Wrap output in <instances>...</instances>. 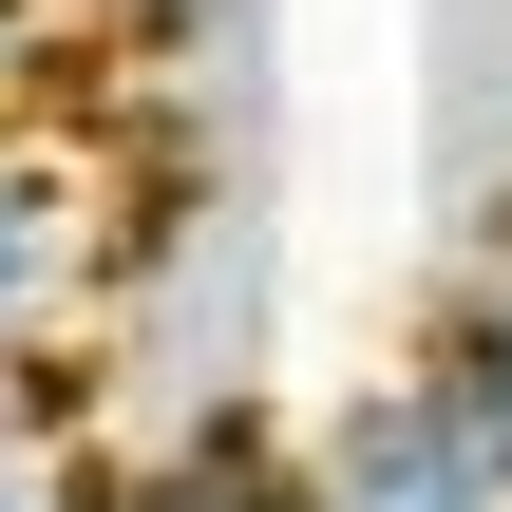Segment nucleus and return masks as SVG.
Returning a JSON list of instances; mask_svg holds the SVG:
<instances>
[{
	"mask_svg": "<svg viewBox=\"0 0 512 512\" xmlns=\"http://www.w3.org/2000/svg\"><path fill=\"white\" fill-rule=\"evenodd\" d=\"M95 285V152L57 114V0H0V361H57Z\"/></svg>",
	"mask_w": 512,
	"mask_h": 512,
	"instance_id": "1",
	"label": "nucleus"
},
{
	"mask_svg": "<svg viewBox=\"0 0 512 512\" xmlns=\"http://www.w3.org/2000/svg\"><path fill=\"white\" fill-rule=\"evenodd\" d=\"M285 512H512V475L456 437V399L380 342L361 380L285 399Z\"/></svg>",
	"mask_w": 512,
	"mask_h": 512,
	"instance_id": "2",
	"label": "nucleus"
},
{
	"mask_svg": "<svg viewBox=\"0 0 512 512\" xmlns=\"http://www.w3.org/2000/svg\"><path fill=\"white\" fill-rule=\"evenodd\" d=\"M57 512H285V399L266 418H190V437H76Z\"/></svg>",
	"mask_w": 512,
	"mask_h": 512,
	"instance_id": "5",
	"label": "nucleus"
},
{
	"mask_svg": "<svg viewBox=\"0 0 512 512\" xmlns=\"http://www.w3.org/2000/svg\"><path fill=\"white\" fill-rule=\"evenodd\" d=\"M418 190L437 228L512 209V0H418Z\"/></svg>",
	"mask_w": 512,
	"mask_h": 512,
	"instance_id": "3",
	"label": "nucleus"
},
{
	"mask_svg": "<svg viewBox=\"0 0 512 512\" xmlns=\"http://www.w3.org/2000/svg\"><path fill=\"white\" fill-rule=\"evenodd\" d=\"M0 512H57V456H38V475H0Z\"/></svg>",
	"mask_w": 512,
	"mask_h": 512,
	"instance_id": "7",
	"label": "nucleus"
},
{
	"mask_svg": "<svg viewBox=\"0 0 512 512\" xmlns=\"http://www.w3.org/2000/svg\"><path fill=\"white\" fill-rule=\"evenodd\" d=\"M38 456H76V380L57 361H0V475H38Z\"/></svg>",
	"mask_w": 512,
	"mask_h": 512,
	"instance_id": "6",
	"label": "nucleus"
},
{
	"mask_svg": "<svg viewBox=\"0 0 512 512\" xmlns=\"http://www.w3.org/2000/svg\"><path fill=\"white\" fill-rule=\"evenodd\" d=\"M399 361L456 399V437L512 475V209L494 228H437V266H418V304H399Z\"/></svg>",
	"mask_w": 512,
	"mask_h": 512,
	"instance_id": "4",
	"label": "nucleus"
}]
</instances>
